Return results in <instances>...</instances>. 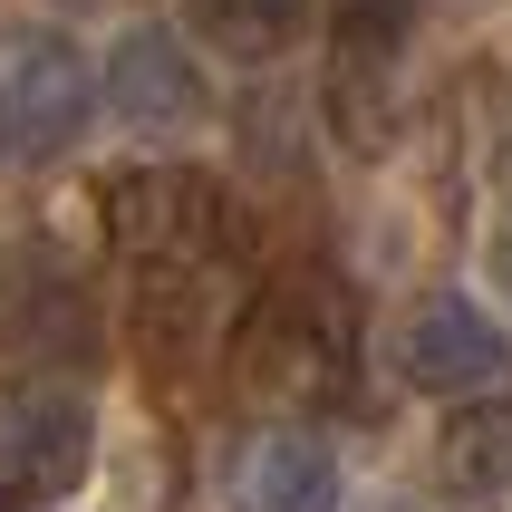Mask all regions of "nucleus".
Here are the masks:
<instances>
[{
	"label": "nucleus",
	"mask_w": 512,
	"mask_h": 512,
	"mask_svg": "<svg viewBox=\"0 0 512 512\" xmlns=\"http://www.w3.org/2000/svg\"><path fill=\"white\" fill-rule=\"evenodd\" d=\"M184 20H194L203 49H223V58H242V68H261V58H281L290 39H300L310 0H184Z\"/></svg>",
	"instance_id": "10"
},
{
	"label": "nucleus",
	"mask_w": 512,
	"mask_h": 512,
	"mask_svg": "<svg viewBox=\"0 0 512 512\" xmlns=\"http://www.w3.org/2000/svg\"><path fill=\"white\" fill-rule=\"evenodd\" d=\"M242 387L271 406H300V416H329L358 397V310L329 271H290L261 290L252 329H242Z\"/></svg>",
	"instance_id": "2"
},
{
	"label": "nucleus",
	"mask_w": 512,
	"mask_h": 512,
	"mask_svg": "<svg viewBox=\"0 0 512 512\" xmlns=\"http://www.w3.org/2000/svg\"><path fill=\"white\" fill-rule=\"evenodd\" d=\"M232 493L242 503H281V512H319V503H339V464H329V445H319L310 426H271L242 445V474H232Z\"/></svg>",
	"instance_id": "8"
},
{
	"label": "nucleus",
	"mask_w": 512,
	"mask_h": 512,
	"mask_svg": "<svg viewBox=\"0 0 512 512\" xmlns=\"http://www.w3.org/2000/svg\"><path fill=\"white\" fill-rule=\"evenodd\" d=\"M97 107H107V78H97V58L68 29H10L0 39V126H10V155H29V165L68 155Z\"/></svg>",
	"instance_id": "3"
},
{
	"label": "nucleus",
	"mask_w": 512,
	"mask_h": 512,
	"mask_svg": "<svg viewBox=\"0 0 512 512\" xmlns=\"http://www.w3.org/2000/svg\"><path fill=\"white\" fill-rule=\"evenodd\" d=\"M0 358H20V368H78V358H97V310H87V290L49 252L0 261Z\"/></svg>",
	"instance_id": "6"
},
{
	"label": "nucleus",
	"mask_w": 512,
	"mask_h": 512,
	"mask_svg": "<svg viewBox=\"0 0 512 512\" xmlns=\"http://www.w3.org/2000/svg\"><path fill=\"white\" fill-rule=\"evenodd\" d=\"M484 261H493V281L512 290V116L493 126V242H484Z\"/></svg>",
	"instance_id": "11"
},
{
	"label": "nucleus",
	"mask_w": 512,
	"mask_h": 512,
	"mask_svg": "<svg viewBox=\"0 0 512 512\" xmlns=\"http://www.w3.org/2000/svg\"><path fill=\"white\" fill-rule=\"evenodd\" d=\"M107 107L126 136H174V126L203 116V78H194L174 29H126L107 49Z\"/></svg>",
	"instance_id": "7"
},
{
	"label": "nucleus",
	"mask_w": 512,
	"mask_h": 512,
	"mask_svg": "<svg viewBox=\"0 0 512 512\" xmlns=\"http://www.w3.org/2000/svg\"><path fill=\"white\" fill-rule=\"evenodd\" d=\"M0 155H10V126H0Z\"/></svg>",
	"instance_id": "13"
},
{
	"label": "nucleus",
	"mask_w": 512,
	"mask_h": 512,
	"mask_svg": "<svg viewBox=\"0 0 512 512\" xmlns=\"http://www.w3.org/2000/svg\"><path fill=\"white\" fill-rule=\"evenodd\" d=\"M97 416L58 377H0V503H58L78 493Z\"/></svg>",
	"instance_id": "4"
},
{
	"label": "nucleus",
	"mask_w": 512,
	"mask_h": 512,
	"mask_svg": "<svg viewBox=\"0 0 512 512\" xmlns=\"http://www.w3.org/2000/svg\"><path fill=\"white\" fill-rule=\"evenodd\" d=\"M58 10H107V0H58Z\"/></svg>",
	"instance_id": "12"
},
{
	"label": "nucleus",
	"mask_w": 512,
	"mask_h": 512,
	"mask_svg": "<svg viewBox=\"0 0 512 512\" xmlns=\"http://www.w3.org/2000/svg\"><path fill=\"white\" fill-rule=\"evenodd\" d=\"M503 368H512L503 329L455 290H435L397 319V377L416 397H484V387H503Z\"/></svg>",
	"instance_id": "5"
},
{
	"label": "nucleus",
	"mask_w": 512,
	"mask_h": 512,
	"mask_svg": "<svg viewBox=\"0 0 512 512\" xmlns=\"http://www.w3.org/2000/svg\"><path fill=\"white\" fill-rule=\"evenodd\" d=\"M445 484L455 493H512V387H484L445 426Z\"/></svg>",
	"instance_id": "9"
},
{
	"label": "nucleus",
	"mask_w": 512,
	"mask_h": 512,
	"mask_svg": "<svg viewBox=\"0 0 512 512\" xmlns=\"http://www.w3.org/2000/svg\"><path fill=\"white\" fill-rule=\"evenodd\" d=\"M107 242L116 261L136 271V319L145 339L174 348V319L203 329V290L232 281V252H242V223H232V194L203 165H126L107 174Z\"/></svg>",
	"instance_id": "1"
}]
</instances>
